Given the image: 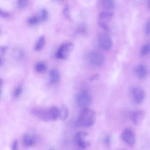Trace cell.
<instances>
[{"label": "cell", "instance_id": "6da1fadb", "mask_svg": "<svg viewBox=\"0 0 150 150\" xmlns=\"http://www.w3.org/2000/svg\"><path fill=\"white\" fill-rule=\"evenodd\" d=\"M82 109L77 120V125L79 126L85 127L92 126L95 120V112L88 108Z\"/></svg>", "mask_w": 150, "mask_h": 150}, {"label": "cell", "instance_id": "7a4b0ae2", "mask_svg": "<svg viewBox=\"0 0 150 150\" xmlns=\"http://www.w3.org/2000/svg\"><path fill=\"white\" fill-rule=\"evenodd\" d=\"M75 98L77 104L82 109L88 108L91 101L90 96L85 91L76 94Z\"/></svg>", "mask_w": 150, "mask_h": 150}, {"label": "cell", "instance_id": "3957f363", "mask_svg": "<svg viewBox=\"0 0 150 150\" xmlns=\"http://www.w3.org/2000/svg\"><path fill=\"white\" fill-rule=\"evenodd\" d=\"M121 137L122 140L129 146H133L135 143V133L131 127H128L125 129L122 133Z\"/></svg>", "mask_w": 150, "mask_h": 150}, {"label": "cell", "instance_id": "277c9868", "mask_svg": "<svg viewBox=\"0 0 150 150\" xmlns=\"http://www.w3.org/2000/svg\"><path fill=\"white\" fill-rule=\"evenodd\" d=\"M113 14L109 11H103L99 14L98 23L102 28L108 30L109 29L108 23L112 18Z\"/></svg>", "mask_w": 150, "mask_h": 150}, {"label": "cell", "instance_id": "5b68a950", "mask_svg": "<svg viewBox=\"0 0 150 150\" xmlns=\"http://www.w3.org/2000/svg\"><path fill=\"white\" fill-rule=\"evenodd\" d=\"M73 45L71 43L64 44L61 45L56 54V57L59 59H65L68 56L73 48Z\"/></svg>", "mask_w": 150, "mask_h": 150}, {"label": "cell", "instance_id": "8992f818", "mask_svg": "<svg viewBox=\"0 0 150 150\" xmlns=\"http://www.w3.org/2000/svg\"><path fill=\"white\" fill-rule=\"evenodd\" d=\"M88 134L85 132H77L75 136V140L77 144L80 148L85 149L90 145V143L85 139Z\"/></svg>", "mask_w": 150, "mask_h": 150}, {"label": "cell", "instance_id": "52a82bcc", "mask_svg": "<svg viewBox=\"0 0 150 150\" xmlns=\"http://www.w3.org/2000/svg\"><path fill=\"white\" fill-rule=\"evenodd\" d=\"M98 43L101 47L106 50L110 49L112 45V41L110 37L105 33H101L99 35Z\"/></svg>", "mask_w": 150, "mask_h": 150}, {"label": "cell", "instance_id": "ba28073f", "mask_svg": "<svg viewBox=\"0 0 150 150\" xmlns=\"http://www.w3.org/2000/svg\"><path fill=\"white\" fill-rule=\"evenodd\" d=\"M132 93L136 103L140 104L143 101L144 98L145 93L142 88L138 86L134 87L132 89Z\"/></svg>", "mask_w": 150, "mask_h": 150}, {"label": "cell", "instance_id": "9c48e42d", "mask_svg": "<svg viewBox=\"0 0 150 150\" xmlns=\"http://www.w3.org/2000/svg\"><path fill=\"white\" fill-rule=\"evenodd\" d=\"M89 58L91 63L96 65H100L104 62V58L103 55L98 52H93L89 54Z\"/></svg>", "mask_w": 150, "mask_h": 150}, {"label": "cell", "instance_id": "30bf717a", "mask_svg": "<svg viewBox=\"0 0 150 150\" xmlns=\"http://www.w3.org/2000/svg\"><path fill=\"white\" fill-rule=\"evenodd\" d=\"M31 112L35 115L44 120H49L48 109L36 108L33 109Z\"/></svg>", "mask_w": 150, "mask_h": 150}, {"label": "cell", "instance_id": "8fae6325", "mask_svg": "<svg viewBox=\"0 0 150 150\" xmlns=\"http://www.w3.org/2000/svg\"><path fill=\"white\" fill-rule=\"evenodd\" d=\"M144 115V112L143 110H135L132 114V121L135 125H138L142 121Z\"/></svg>", "mask_w": 150, "mask_h": 150}, {"label": "cell", "instance_id": "7c38bea8", "mask_svg": "<svg viewBox=\"0 0 150 150\" xmlns=\"http://www.w3.org/2000/svg\"><path fill=\"white\" fill-rule=\"evenodd\" d=\"M49 120H55L59 117V109L56 106L48 108Z\"/></svg>", "mask_w": 150, "mask_h": 150}, {"label": "cell", "instance_id": "4fadbf2b", "mask_svg": "<svg viewBox=\"0 0 150 150\" xmlns=\"http://www.w3.org/2000/svg\"><path fill=\"white\" fill-rule=\"evenodd\" d=\"M23 141L25 146L28 147L31 146L35 144L36 139L33 135L26 134L23 136Z\"/></svg>", "mask_w": 150, "mask_h": 150}, {"label": "cell", "instance_id": "5bb4252c", "mask_svg": "<svg viewBox=\"0 0 150 150\" xmlns=\"http://www.w3.org/2000/svg\"><path fill=\"white\" fill-rule=\"evenodd\" d=\"M60 75L59 71L57 69L51 70L49 72V80L50 83L54 84L57 83L59 80Z\"/></svg>", "mask_w": 150, "mask_h": 150}, {"label": "cell", "instance_id": "9a60e30c", "mask_svg": "<svg viewBox=\"0 0 150 150\" xmlns=\"http://www.w3.org/2000/svg\"><path fill=\"white\" fill-rule=\"evenodd\" d=\"M135 74L140 79H142L146 76L147 71L144 66L142 64L139 65L135 69Z\"/></svg>", "mask_w": 150, "mask_h": 150}, {"label": "cell", "instance_id": "2e32d148", "mask_svg": "<svg viewBox=\"0 0 150 150\" xmlns=\"http://www.w3.org/2000/svg\"><path fill=\"white\" fill-rule=\"evenodd\" d=\"M45 41V38L44 36L43 35L40 36L34 47L35 50L36 51L41 50L44 47Z\"/></svg>", "mask_w": 150, "mask_h": 150}, {"label": "cell", "instance_id": "e0dca14e", "mask_svg": "<svg viewBox=\"0 0 150 150\" xmlns=\"http://www.w3.org/2000/svg\"><path fill=\"white\" fill-rule=\"evenodd\" d=\"M69 110L65 105H62L59 109V118L62 120H65L68 117Z\"/></svg>", "mask_w": 150, "mask_h": 150}, {"label": "cell", "instance_id": "ac0fdd59", "mask_svg": "<svg viewBox=\"0 0 150 150\" xmlns=\"http://www.w3.org/2000/svg\"><path fill=\"white\" fill-rule=\"evenodd\" d=\"M103 7L105 9L108 10L113 9L115 6L114 1L111 0H105L102 2Z\"/></svg>", "mask_w": 150, "mask_h": 150}, {"label": "cell", "instance_id": "d6986e66", "mask_svg": "<svg viewBox=\"0 0 150 150\" xmlns=\"http://www.w3.org/2000/svg\"><path fill=\"white\" fill-rule=\"evenodd\" d=\"M150 52V43H147L144 45L140 50V54L143 56L147 54Z\"/></svg>", "mask_w": 150, "mask_h": 150}, {"label": "cell", "instance_id": "ffe728a7", "mask_svg": "<svg viewBox=\"0 0 150 150\" xmlns=\"http://www.w3.org/2000/svg\"><path fill=\"white\" fill-rule=\"evenodd\" d=\"M46 69V66L43 63H38L35 66V69L36 71L39 73L44 71Z\"/></svg>", "mask_w": 150, "mask_h": 150}, {"label": "cell", "instance_id": "44dd1931", "mask_svg": "<svg viewBox=\"0 0 150 150\" xmlns=\"http://www.w3.org/2000/svg\"><path fill=\"white\" fill-rule=\"evenodd\" d=\"M40 21V18L36 16H34L29 18L28 20V23L32 25L37 23Z\"/></svg>", "mask_w": 150, "mask_h": 150}, {"label": "cell", "instance_id": "7402d4cb", "mask_svg": "<svg viewBox=\"0 0 150 150\" xmlns=\"http://www.w3.org/2000/svg\"><path fill=\"white\" fill-rule=\"evenodd\" d=\"M48 16V13L47 10L45 8L42 9L40 17V21H45L47 19Z\"/></svg>", "mask_w": 150, "mask_h": 150}, {"label": "cell", "instance_id": "603a6c76", "mask_svg": "<svg viewBox=\"0 0 150 150\" xmlns=\"http://www.w3.org/2000/svg\"><path fill=\"white\" fill-rule=\"evenodd\" d=\"M28 1L26 0H18L17 2L18 7L20 8H23L26 7Z\"/></svg>", "mask_w": 150, "mask_h": 150}, {"label": "cell", "instance_id": "cb8c5ba5", "mask_svg": "<svg viewBox=\"0 0 150 150\" xmlns=\"http://www.w3.org/2000/svg\"><path fill=\"white\" fill-rule=\"evenodd\" d=\"M22 91V88L20 86L17 87L14 90L13 95L15 97H18L21 94Z\"/></svg>", "mask_w": 150, "mask_h": 150}, {"label": "cell", "instance_id": "d4e9b609", "mask_svg": "<svg viewBox=\"0 0 150 150\" xmlns=\"http://www.w3.org/2000/svg\"><path fill=\"white\" fill-rule=\"evenodd\" d=\"M0 14L1 16L4 18H8L10 16V14L9 13L1 9L0 10Z\"/></svg>", "mask_w": 150, "mask_h": 150}, {"label": "cell", "instance_id": "484cf974", "mask_svg": "<svg viewBox=\"0 0 150 150\" xmlns=\"http://www.w3.org/2000/svg\"><path fill=\"white\" fill-rule=\"evenodd\" d=\"M145 31L146 34H150V22H148L146 25Z\"/></svg>", "mask_w": 150, "mask_h": 150}, {"label": "cell", "instance_id": "4316f807", "mask_svg": "<svg viewBox=\"0 0 150 150\" xmlns=\"http://www.w3.org/2000/svg\"><path fill=\"white\" fill-rule=\"evenodd\" d=\"M63 13L64 15L67 17L69 16V6L68 5H66L63 10Z\"/></svg>", "mask_w": 150, "mask_h": 150}, {"label": "cell", "instance_id": "83f0119b", "mask_svg": "<svg viewBox=\"0 0 150 150\" xmlns=\"http://www.w3.org/2000/svg\"><path fill=\"white\" fill-rule=\"evenodd\" d=\"M18 144V142L16 140L13 141L12 146V150H17Z\"/></svg>", "mask_w": 150, "mask_h": 150}, {"label": "cell", "instance_id": "f1b7e54d", "mask_svg": "<svg viewBox=\"0 0 150 150\" xmlns=\"http://www.w3.org/2000/svg\"><path fill=\"white\" fill-rule=\"evenodd\" d=\"M8 47L7 46H3L1 47V52L2 54L4 53L8 49Z\"/></svg>", "mask_w": 150, "mask_h": 150}, {"label": "cell", "instance_id": "f546056e", "mask_svg": "<svg viewBox=\"0 0 150 150\" xmlns=\"http://www.w3.org/2000/svg\"><path fill=\"white\" fill-rule=\"evenodd\" d=\"M99 74H96L92 76L90 79L91 81H93L97 79L99 77Z\"/></svg>", "mask_w": 150, "mask_h": 150}, {"label": "cell", "instance_id": "4dcf8cb0", "mask_svg": "<svg viewBox=\"0 0 150 150\" xmlns=\"http://www.w3.org/2000/svg\"><path fill=\"white\" fill-rule=\"evenodd\" d=\"M148 4L149 7L150 8V0H149L148 1Z\"/></svg>", "mask_w": 150, "mask_h": 150}, {"label": "cell", "instance_id": "1f68e13d", "mask_svg": "<svg viewBox=\"0 0 150 150\" xmlns=\"http://www.w3.org/2000/svg\"><path fill=\"white\" fill-rule=\"evenodd\" d=\"M118 150H126L124 149H118Z\"/></svg>", "mask_w": 150, "mask_h": 150}, {"label": "cell", "instance_id": "d6a6232c", "mask_svg": "<svg viewBox=\"0 0 150 150\" xmlns=\"http://www.w3.org/2000/svg\"><path fill=\"white\" fill-rule=\"evenodd\" d=\"M50 150H54L52 149H50Z\"/></svg>", "mask_w": 150, "mask_h": 150}]
</instances>
